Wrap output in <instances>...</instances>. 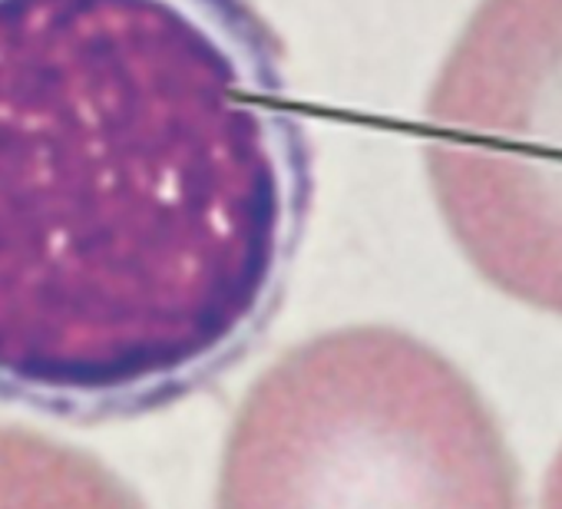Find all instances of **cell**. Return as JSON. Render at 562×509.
Wrapping results in <instances>:
<instances>
[{"label": "cell", "mask_w": 562, "mask_h": 509, "mask_svg": "<svg viewBox=\"0 0 562 509\" xmlns=\"http://www.w3.org/2000/svg\"><path fill=\"white\" fill-rule=\"evenodd\" d=\"M542 509H562V450L555 453L549 476H546V489H542Z\"/></svg>", "instance_id": "obj_4"}, {"label": "cell", "mask_w": 562, "mask_h": 509, "mask_svg": "<svg viewBox=\"0 0 562 509\" xmlns=\"http://www.w3.org/2000/svg\"><path fill=\"white\" fill-rule=\"evenodd\" d=\"M218 509H522L519 470L480 391L384 325L281 354L241 400Z\"/></svg>", "instance_id": "obj_2"}, {"label": "cell", "mask_w": 562, "mask_h": 509, "mask_svg": "<svg viewBox=\"0 0 562 509\" xmlns=\"http://www.w3.org/2000/svg\"><path fill=\"white\" fill-rule=\"evenodd\" d=\"M424 120L434 199L470 265L562 315V0H483Z\"/></svg>", "instance_id": "obj_3"}, {"label": "cell", "mask_w": 562, "mask_h": 509, "mask_svg": "<svg viewBox=\"0 0 562 509\" xmlns=\"http://www.w3.org/2000/svg\"><path fill=\"white\" fill-rule=\"evenodd\" d=\"M308 195L248 0H0V391H192L268 321Z\"/></svg>", "instance_id": "obj_1"}]
</instances>
